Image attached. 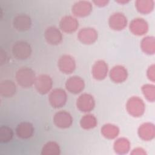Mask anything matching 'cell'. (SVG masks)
<instances>
[{"instance_id": "8", "label": "cell", "mask_w": 155, "mask_h": 155, "mask_svg": "<svg viewBox=\"0 0 155 155\" xmlns=\"http://www.w3.org/2000/svg\"><path fill=\"white\" fill-rule=\"evenodd\" d=\"M34 132V128L31 124L27 122H21L16 129L17 136L22 139H28L30 137Z\"/></svg>"}, {"instance_id": "4", "label": "cell", "mask_w": 155, "mask_h": 155, "mask_svg": "<svg viewBox=\"0 0 155 155\" xmlns=\"http://www.w3.org/2000/svg\"><path fill=\"white\" fill-rule=\"evenodd\" d=\"M14 28L21 31L28 30L31 25V20L29 16L25 14L16 15L13 21Z\"/></svg>"}, {"instance_id": "11", "label": "cell", "mask_w": 155, "mask_h": 155, "mask_svg": "<svg viewBox=\"0 0 155 155\" xmlns=\"http://www.w3.org/2000/svg\"><path fill=\"white\" fill-rule=\"evenodd\" d=\"M67 88L73 93H78L81 91L84 87V83L79 77L74 76L71 77L67 81Z\"/></svg>"}, {"instance_id": "17", "label": "cell", "mask_w": 155, "mask_h": 155, "mask_svg": "<svg viewBox=\"0 0 155 155\" xmlns=\"http://www.w3.org/2000/svg\"><path fill=\"white\" fill-rule=\"evenodd\" d=\"M127 71L120 66L114 67L111 71V78L115 82H122L127 78Z\"/></svg>"}, {"instance_id": "16", "label": "cell", "mask_w": 155, "mask_h": 155, "mask_svg": "<svg viewBox=\"0 0 155 155\" xmlns=\"http://www.w3.org/2000/svg\"><path fill=\"white\" fill-rule=\"evenodd\" d=\"M74 5V11L78 16H83L84 15H87L91 10V4L88 2L81 1L77 2Z\"/></svg>"}, {"instance_id": "3", "label": "cell", "mask_w": 155, "mask_h": 155, "mask_svg": "<svg viewBox=\"0 0 155 155\" xmlns=\"http://www.w3.org/2000/svg\"><path fill=\"white\" fill-rule=\"evenodd\" d=\"M35 85L38 93L46 94L52 87V80L49 76L41 74L36 78Z\"/></svg>"}, {"instance_id": "15", "label": "cell", "mask_w": 155, "mask_h": 155, "mask_svg": "<svg viewBox=\"0 0 155 155\" xmlns=\"http://www.w3.org/2000/svg\"><path fill=\"white\" fill-rule=\"evenodd\" d=\"M107 65L103 61H99L96 63L93 67V74L95 78L102 79L107 74Z\"/></svg>"}, {"instance_id": "2", "label": "cell", "mask_w": 155, "mask_h": 155, "mask_svg": "<svg viewBox=\"0 0 155 155\" xmlns=\"http://www.w3.org/2000/svg\"><path fill=\"white\" fill-rule=\"evenodd\" d=\"M30 45L24 41H19L14 44L12 47V53L15 58L19 60L28 58L31 54Z\"/></svg>"}, {"instance_id": "23", "label": "cell", "mask_w": 155, "mask_h": 155, "mask_svg": "<svg viewBox=\"0 0 155 155\" xmlns=\"http://www.w3.org/2000/svg\"><path fill=\"white\" fill-rule=\"evenodd\" d=\"M115 147L119 150H127L128 148V144L127 140L119 139L116 142Z\"/></svg>"}, {"instance_id": "7", "label": "cell", "mask_w": 155, "mask_h": 155, "mask_svg": "<svg viewBox=\"0 0 155 155\" xmlns=\"http://www.w3.org/2000/svg\"><path fill=\"white\" fill-rule=\"evenodd\" d=\"M54 122L58 127L62 128H68L72 124V118L68 113L61 111L55 114Z\"/></svg>"}, {"instance_id": "1", "label": "cell", "mask_w": 155, "mask_h": 155, "mask_svg": "<svg viewBox=\"0 0 155 155\" xmlns=\"http://www.w3.org/2000/svg\"><path fill=\"white\" fill-rule=\"evenodd\" d=\"M16 80L22 88L30 87L35 84L36 77L35 72L28 67H21L16 73Z\"/></svg>"}, {"instance_id": "19", "label": "cell", "mask_w": 155, "mask_h": 155, "mask_svg": "<svg viewBox=\"0 0 155 155\" xmlns=\"http://www.w3.org/2000/svg\"><path fill=\"white\" fill-rule=\"evenodd\" d=\"M13 133L12 130L7 126H1L0 128V141L2 143H7L11 140Z\"/></svg>"}, {"instance_id": "5", "label": "cell", "mask_w": 155, "mask_h": 155, "mask_svg": "<svg viewBox=\"0 0 155 155\" xmlns=\"http://www.w3.org/2000/svg\"><path fill=\"white\" fill-rule=\"evenodd\" d=\"M67 101L65 92L61 89L53 90L50 96V101L53 107L59 108L63 106Z\"/></svg>"}, {"instance_id": "9", "label": "cell", "mask_w": 155, "mask_h": 155, "mask_svg": "<svg viewBox=\"0 0 155 155\" xmlns=\"http://www.w3.org/2000/svg\"><path fill=\"white\" fill-rule=\"evenodd\" d=\"M60 70L65 73H71L75 69V61L69 55L62 56L59 61Z\"/></svg>"}, {"instance_id": "18", "label": "cell", "mask_w": 155, "mask_h": 155, "mask_svg": "<svg viewBox=\"0 0 155 155\" xmlns=\"http://www.w3.org/2000/svg\"><path fill=\"white\" fill-rule=\"evenodd\" d=\"M81 36L80 39L86 43L93 42L96 39V33L91 28H84L79 33Z\"/></svg>"}, {"instance_id": "13", "label": "cell", "mask_w": 155, "mask_h": 155, "mask_svg": "<svg viewBox=\"0 0 155 155\" xmlns=\"http://www.w3.org/2000/svg\"><path fill=\"white\" fill-rule=\"evenodd\" d=\"M60 25L65 31L72 32L75 31L78 27V22L74 18L66 16L62 19Z\"/></svg>"}, {"instance_id": "12", "label": "cell", "mask_w": 155, "mask_h": 155, "mask_svg": "<svg viewBox=\"0 0 155 155\" xmlns=\"http://www.w3.org/2000/svg\"><path fill=\"white\" fill-rule=\"evenodd\" d=\"M78 107L84 111H88L92 110L94 105V101L92 96L88 94H83L80 96L78 101Z\"/></svg>"}, {"instance_id": "22", "label": "cell", "mask_w": 155, "mask_h": 155, "mask_svg": "<svg viewBox=\"0 0 155 155\" xmlns=\"http://www.w3.org/2000/svg\"><path fill=\"white\" fill-rule=\"evenodd\" d=\"M103 131L105 133V135L110 138L114 137L116 136H117L119 132L117 128L113 125H106Z\"/></svg>"}, {"instance_id": "10", "label": "cell", "mask_w": 155, "mask_h": 155, "mask_svg": "<svg viewBox=\"0 0 155 155\" xmlns=\"http://www.w3.org/2000/svg\"><path fill=\"white\" fill-rule=\"evenodd\" d=\"M16 93V85L10 80H4L0 84V93L4 97H10Z\"/></svg>"}, {"instance_id": "21", "label": "cell", "mask_w": 155, "mask_h": 155, "mask_svg": "<svg viewBox=\"0 0 155 155\" xmlns=\"http://www.w3.org/2000/svg\"><path fill=\"white\" fill-rule=\"evenodd\" d=\"M53 150L56 154L59 153V147L58 144H56L55 142H48L45 146L43 147L42 149V154H45L47 151L48 153L47 154H54Z\"/></svg>"}, {"instance_id": "6", "label": "cell", "mask_w": 155, "mask_h": 155, "mask_svg": "<svg viewBox=\"0 0 155 155\" xmlns=\"http://www.w3.org/2000/svg\"><path fill=\"white\" fill-rule=\"evenodd\" d=\"M45 38L47 42L51 45L59 44L62 39V33L55 27H50L47 28L45 32Z\"/></svg>"}, {"instance_id": "14", "label": "cell", "mask_w": 155, "mask_h": 155, "mask_svg": "<svg viewBox=\"0 0 155 155\" xmlns=\"http://www.w3.org/2000/svg\"><path fill=\"white\" fill-rule=\"evenodd\" d=\"M110 24L115 30H120L127 25V19L121 13H116L111 16Z\"/></svg>"}, {"instance_id": "20", "label": "cell", "mask_w": 155, "mask_h": 155, "mask_svg": "<svg viewBox=\"0 0 155 155\" xmlns=\"http://www.w3.org/2000/svg\"><path fill=\"white\" fill-rule=\"evenodd\" d=\"M96 119L91 115L85 116L81 120V125L85 128H91L96 125Z\"/></svg>"}]
</instances>
